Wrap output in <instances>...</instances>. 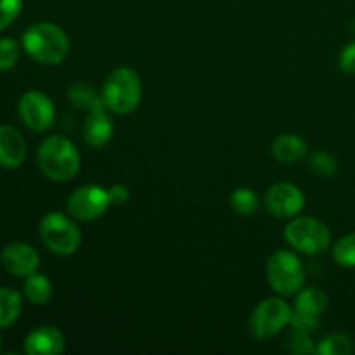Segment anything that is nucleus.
<instances>
[{"label":"nucleus","instance_id":"obj_29","mask_svg":"<svg viewBox=\"0 0 355 355\" xmlns=\"http://www.w3.org/2000/svg\"><path fill=\"white\" fill-rule=\"evenodd\" d=\"M110 200L111 203L116 205V207H121V205L127 203L130 200V194H128V189L123 186V184H114L110 191Z\"/></svg>","mask_w":355,"mask_h":355},{"label":"nucleus","instance_id":"obj_13","mask_svg":"<svg viewBox=\"0 0 355 355\" xmlns=\"http://www.w3.org/2000/svg\"><path fill=\"white\" fill-rule=\"evenodd\" d=\"M26 158V141L12 127H0V166L17 168Z\"/></svg>","mask_w":355,"mask_h":355},{"label":"nucleus","instance_id":"obj_16","mask_svg":"<svg viewBox=\"0 0 355 355\" xmlns=\"http://www.w3.org/2000/svg\"><path fill=\"white\" fill-rule=\"evenodd\" d=\"M329 298L319 288H302L297 295V300H295V312L298 314L309 315V318L321 319L322 312L328 309Z\"/></svg>","mask_w":355,"mask_h":355},{"label":"nucleus","instance_id":"obj_2","mask_svg":"<svg viewBox=\"0 0 355 355\" xmlns=\"http://www.w3.org/2000/svg\"><path fill=\"white\" fill-rule=\"evenodd\" d=\"M37 163L42 173L55 182L73 179L80 170V155L71 141L61 135L47 137L37 151Z\"/></svg>","mask_w":355,"mask_h":355},{"label":"nucleus","instance_id":"obj_20","mask_svg":"<svg viewBox=\"0 0 355 355\" xmlns=\"http://www.w3.org/2000/svg\"><path fill=\"white\" fill-rule=\"evenodd\" d=\"M354 352V340L345 333H335L326 336L315 347V354L319 355H350Z\"/></svg>","mask_w":355,"mask_h":355},{"label":"nucleus","instance_id":"obj_17","mask_svg":"<svg viewBox=\"0 0 355 355\" xmlns=\"http://www.w3.org/2000/svg\"><path fill=\"white\" fill-rule=\"evenodd\" d=\"M23 298L16 290L0 288V328H9L19 318Z\"/></svg>","mask_w":355,"mask_h":355},{"label":"nucleus","instance_id":"obj_10","mask_svg":"<svg viewBox=\"0 0 355 355\" xmlns=\"http://www.w3.org/2000/svg\"><path fill=\"white\" fill-rule=\"evenodd\" d=\"M267 210L279 218H293L304 210L305 196L295 184L279 182L267 191Z\"/></svg>","mask_w":355,"mask_h":355},{"label":"nucleus","instance_id":"obj_26","mask_svg":"<svg viewBox=\"0 0 355 355\" xmlns=\"http://www.w3.org/2000/svg\"><path fill=\"white\" fill-rule=\"evenodd\" d=\"M21 10V0H0V31L9 26Z\"/></svg>","mask_w":355,"mask_h":355},{"label":"nucleus","instance_id":"obj_24","mask_svg":"<svg viewBox=\"0 0 355 355\" xmlns=\"http://www.w3.org/2000/svg\"><path fill=\"white\" fill-rule=\"evenodd\" d=\"M19 59V45L12 38H0V71L14 68Z\"/></svg>","mask_w":355,"mask_h":355},{"label":"nucleus","instance_id":"obj_14","mask_svg":"<svg viewBox=\"0 0 355 355\" xmlns=\"http://www.w3.org/2000/svg\"><path fill=\"white\" fill-rule=\"evenodd\" d=\"M111 135H113V123L106 114V104L89 110V116L83 123V137L87 144L92 148H103L110 142Z\"/></svg>","mask_w":355,"mask_h":355},{"label":"nucleus","instance_id":"obj_1","mask_svg":"<svg viewBox=\"0 0 355 355\" xmlns=\"http://www.w3.org/2000/svg\"><path fill=\"white\" fill-rule=\"evenodd\" d=\"M23 47L33 61L52 66L64 61L69 52V40L54 23H37L23 35Z\"/></svg>","mask_w":355,"mask_h":355},{"label":"nucleus","instance_id":"obj_30","mask_svg":"<svg viewBox=\"0 0 355 355\" xmlns=\"http://www.w3.org/2000/svg\"><path fill=\"white\" fill-rule=\"evenodd\" d=\"M0 345H2V340H0Z\"/></svg>","mask_w":355,"mask_h":355},{"label":"nucleus","instance_id":"obj_19","mask_svg":"<svg viewBox=\"0 0 355 355\" xmlns=\"http://www.w3.org/2000/svg\"><path fill=\"white\" fill-rule=\"evenodd\" d=\"M68 101L76 107H83V110H92V107L104 104L103 96L94 90L89 83H76L68 90Z\"/></svg>","mask_w":355,"mask_h":355},{"label":"nucleus","instance_id":"obj_6","mask_svg":"<svg viewBox=\"0 0 355 355\" xmlns=\"http://www.w3.org/2000/svg\"><path fill=\"white\" fill-rule=\"evenodd\" d=\"M284 239L298 252L319 255L331 245V232L315 218L297 217L284 227Z\"/></svg>","mask_w":355,"mask_h":355},{"label":"nucleus","instance_id":"obj_11","mask_svg":"<svg viewBox=\"0 0 355 355\" xmlns=\"http://www.w3.org/2000/svg\"><path fill=\"white\" fill-rule=\"evenodd\" d=\"M0 260H2V266L6 267L7 272L19 277L31 276V274L37 272L38 266H40V259H38V253L35 252V248L21 241L9 243L2 250Z\"/></svg>","mask_w":355,"mask_h":355},{"label":"nucleus","instance_id":"obj_21","mask_svg":"<svg viewBox=\"0 0 355 355\" xmlns=\"http://www.w3.org/2000/svg\"><path fill=\"white\" fill-rule=\"evenodd\" d=\"M229 203H231L232 210L243 217H250L259 210V198L252 189H246V187L236 189L229 198Z\"/></svg>","mask_w":355,"mask_h":355},{"label":"nucleus","instance_id":"obj_15","mask_svg":"<svg viewBox=\"0 0 355 355\" xmlns=\"http://www.w3.org/2000/svg\"><path fill=\"white\" fill-rule=\"evenodd\" d=\"M307 141L295 134H281L276 141L272 142V153L274 158L279 163H295L298 159L304 158L307 155Z\"/></svg>","mask_w":355,"mask_h":355},{"label":"nucleus","instance_id":"obj_23","mask_svg":"<svg viewBox=\"0 0 355 355\" xmlns=\"http://www.w3.org/2000/svg\"><path fill=\"white\" fill-rule=\"evenodd\" d=\"M333 257L342 267H355V232L340 239L333 248Z\"/></svg>","mask_w":355,"mask_h":355},{"label":"nucleus","instance_id":"obj_28","mask_svg":"<svg viewBox=\"0 0 355 355\" xmlns=\"http://www.w3.org/2000/svg\"><path fill=\"white\" fill-rule=\"evenodd\" d=\"M340 68L349 75H355V42L345 45L340 54Z\"/></svg>","mask_w":355,"mask_h":355},{"label":"nucleus","instance_id":"obj_8","mask_svg":"<svg viewBox=\"0 0 355 355\" xmlns=\"http://www.w3.org/2000/svg\"><path fill=\"white\" fill-rule=\"evenodd\" d=\"M110 193L101 186H83L78 187L68 198V211L76 220L90 222L99 218L110 208Z\"/></svg>","mask_w":355,"mask_h":355},{"label":"nucleus","instance_id":"obj_12","mask_svg":"<svg viewBox=\"0 0 355 355\" xmlns=\"http://www.w3.org/2000/svg\"><path fill=\"white\" fill-rule=\"evenodd\" d=\"M64 350V336L54 326H40L24 340L28 355H59Z\"/></svg>","mask_w":355,"mask_h":355},{"label":"nucleus","instance_id":"obj_4","mask_svg":"<svg viewBox=\"0 0 355 355\" xmlns=\"http://www.w3.org/2000/svg\"><path fill=\"white\" fill-rule=\"evenodd\" d=\"M40 238L49 252L59 257H68L80 248L82 232L71 218L59 211H52L42 218Z\"/></svg>","mask_w":355,"mask_h":355},{"label":"nucleus","instance_id":"obj_25","mask_svg":"<svg viewBox=\"0 0 355 355\" xmlns=\"http://www.w3.org/2000/svg\"><path fill=\"white\" fill-rule=\"evenodd\" d=\"M311 168L312 172L321 177H333L338 170V163H336L335 156L328 155V153H315L311 158Z\"/></svg>","mask_w":355,"mask_h":355},{"label":"nucleus","instance_id":"obj_9","mask_svg":"<svg viewBox=\"0 0 355 355\" xmlns=\"http://www.w3.org/2000/svg\"><path fill=\"white\" fill-rule=\"evenodd\" d=\"M19 116L28 128L35 132H44L54 123V104L45 94L38 90H28L19 99Z\"/></svg>","mask_w":355,"mask_h":355},{"label":"nucleus","instance_id":"obj_27","mask_svg":"<svg viewBox=\"0 0 355 355\" xmlns=\"http://www.w3.org/2000/svg\"><path fill=\"white\" fill-rule=\"evenodd\" d=\"M290 324L293 326V328H300V329H304V331L312 333V331H315V329L319 328V324H321V319L309 318V315L298 314V312L293 311V314H291Z\"/></svg>","mask_w":355,"mask_h":355},{"label":"nucleus","instance_id":"obj_3","mask_svg":"<svg viewBox=\"0 0 355 355\" xmlns=\"http://www.w3.org/2000/svg\"><path fill=\"white\" fill-rule=\"evenodd\" d=\"M142 97L141 78L132 68H116L103 85V99L110 111L127 114L137 110Z\"/></svg>","mask_w":355,"mask_h":355},{"label":"nucleus","instance_id":"obj_5","mask_svg":"<svg viewBox=\"0 0 355 355\" xmlns=\"http://www.w3.org/2000/svg\"><path fill=\"white\" fill-rule=\"evenodd\" d=\"M267 279L270 288L281 297L298 293L305 283V269L295 253L279 250L267 262Z\"/></svg>","mask_w":355,"mask_h":355},{"label":"nucleus","instance_id":"obj_22","mask_svg":"<svg viewBox=\"0 0 355 355\" xmlns=\"http://www.w3.org/2000/svg\"><path fill=\"white\" fill-rule=\"evenodd\" d=\"M284 345L290 352L297 355L315 354V345L311 338V333L300 328H293V326H291V331L288 333L286 340H284Z\"/></svg>","mask_w":355,"mask_h":355},{"label":"nucleus","instance_id":"obj_7","mask_svg":"<svg viewBox=\"0 0 355 355\" xmlns=\"http://www.w3.org/2000/svg\"><path fill=\"white\" fill-rule=\"evenodd\" d=\"M291 314L293 309L283 298H267L260 302L250 315V333L259 340L270 338L290 324Z\"/></svg>","mask_w":355,"mask_h":355},{"label":"nucleus","instance_id":"obj_18","mask_svg":"<svg viewBox=\"0 0 355 355\" xmlns=\"http://www.w3.org/2000/svg\"><path fill=\"white\" fill-rule=\"evenodd\" d=\"M24 297L28 298V302L33 305H44L51 300L52 297V284L42 274H31L24 281Z\"/></svg>","mask_w":355,"mask_h":355}]
</instances>
